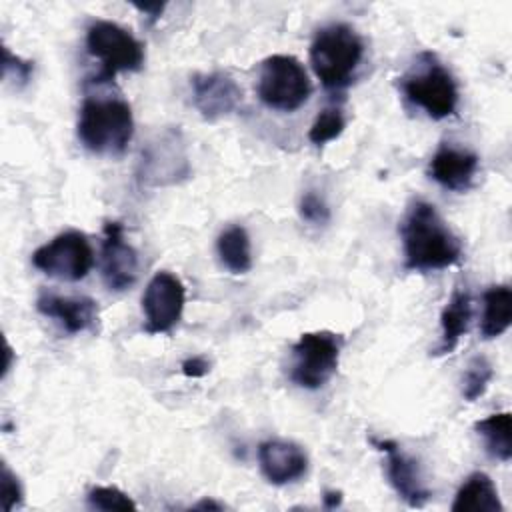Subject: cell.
Returning <instances> with one entry per match:
<instances>
[{
  "instance_id": "7a4b0ae2",
  "label": "cell",
  "mask_w": 512,
  "mask_h": 512,
  "mask_svg": "<svg viewBox=\"0 0 512 512\" xmlns=\"http://www.w3.org/2000/svg\"><path fill=\"white\" fill-rule=\"evenodd\" d=\"M364 42L360 34L344 22L322 26L310 44V64L326 90L346 88L362 62Z\"/></svg>"
},
{
  "instance_id": "2e32d148",
  "label": "cell",
  "mask_w": 512,
  "mask_h": 512,
  "mask_svg": "<svg viewBox=\"0 0 512 512\" xmlns=\"http://www.w3.org/2000/svg\"><path fill=\"white\" fill-rule=\"evenodd\" d=\"M180 152H184V148L178 140V132H164L142 156V178L150 184H166L184 178L188 174V160H166Z\"/></svg>"
},
{
  "instance_id": "6da1fadb",
  "label": "cell",
  "mask_w": 512,
  "mask_h": 512,
  "mask_svg": "<svg viewBox=\"0 0 512 512\" xmlns=\"http://www.w3.org/2000/svg\"><path fill=\"white\" fill-rule=\"evenodd\" d=\"M400 238L404 248V268L412 272H432L454 266L462 258V242L442 220L436 206L414 200L402 222Z\"/></svg>"
},
{
  "instance_id": "5bb4252c",
  "label": "cell",
  "mask_w": 512,
  "mask_h": 512,
  "mask_svg": "<svg viewBox=\"0 0 512 512\" xmlns=\"http://www.w3.org/2000/svg\"><path fill=\"white\" fill-rule=\"evenodd\" d=\"M36 308L46 318H52L68 334H78L94 328L98 320V306L88 296H60L54 292H40Z\"/></svg>"
},
{
  "instance_id": "3957f363",
  "label": "cell",
  "mask_w": 512,
  "mask_h": 512,
  "mask_svg": "<svg viewBox=\"0 0 512 512\" xmlns=\"http://www.w3.org/2000/svg\"><path fill=\"white\" fill-rule=\"evenodd\" d=\"M76 134L94 154H122L134 136L132 108L122 98H84Z\"/></svg>"
},
{
  "instance_id": "7402d4cb",
  "label": "cell",
  "mask_w": 512,
  "mask_h": 512,
  "mask_svg": "<svg viewBox=\"0 0 512 512\" xmlns=\"http://www.w3.org/2000/svg\"><path fill=\"white\" fill-rule=\"evenodd\" d=\"M494 378V368L486 356H474L462 376V396L466 402L478 400Z\"/></svg>"
},
{
  "instance_id": "ffe728a7",
  "label": "cell",
  "mask_w": 512,
  "mask_h": 512,
  "mask_svg": "<svg viewBox=\"0 0 512 512\" xmlns=\"http://www.w3.org/2000/svg\"><path fill=\"white\" fill-rule=\"evenodd\" d=\"M216 252L226 270L232 274H246L252 268V246L246 228L228 226L216 240Z\"/></svg>"
},
{
  "instance_id": "ba28073f",
  "label": "cell",
  "mask_w": 512,
  "mask_h": 512,
  "mask_svg": "<svg viewBox=\"0 0 512 512\" xmlns=\"http://www.w3.org/2000/svg\"><path fill=\"white\" fill-rule=\"evenodd\" d=\"M32 264L50 278L78 282L88 276L94 264V252L82 232L66 230L36 248Z\"/></svg>"
},
{
  "instance_id": "4dcf8cb0",
  "label": "cell",
  "mask_w": 512,
  "mask_h": 512,
  "mask_svg": "<svg viewBox=\"0 0 512 512\" xmlns=\"http://www.w3.org/2000/svg\"><path fill=\"white\" fill-rule=\"evenodd\" d=\"M194 508H200V510H206V508H212V510H220L222 506H220V504H216V502H212V500H202V502H198Z\"/></svg>"
},
{
  "instance_id": "d4e9b609",
  "label": "cell",
  "mask_w": 512,
  "mask_h": 512,
  "mask_svg": "<svg viewBox=\"0 0 512 512\" xmlns=\"http://www.w3.org/2000/svg\"><path fill=\"white\" fill-rule=\"evenodd\" d=\"M298 212H300V218L304 222H310V224H326L330 220L328 204L314 192L302 194L300 204H298Z\"/></svg>"
},
{
  "instance_id": "4316f807",
  "label": "cell",
  "mask_w": 512,
  "mask_h": 512,
  "mask_svg": "<svg viewBox=\"0 0 512 512\" xmlns=\"http://www.w3.org/2000/svg\"><path fill=\"white\" fill-rule=\"evenodd\" d=\"M22 504V488L18 478L12 474V470L4 464L2 466V508L4 512H10L12 508Z\"/></svg>"
},
{
  "instance_id": "277c9868",
  "label": "cell",
  "mask_w": 512,
  "mask_h": 512,
  "mask_svg": "<svg viewBox=\"0 0 512 512\" xmlns=\"http://www.w3.org/2000/svg\"><path fill=\"white\" fill-rule=\"evenodd\" d=\"M420 60V66L402 76L400 84L404 96L432 120L452 116L458 106V86L454 76L430 52H422Z\"/></svg>"
},
{
  "instance_id": "44dd1931",
  "label": "cell",
  "mask_w": 512,
  "mask_h": 512,
  "mask_svg": "<svg viewBox=\"0 0 512 512\" xmlns=\"http://www.w3.org/2000/svg\"><path fill=\"white\" fill-rule=\"evenodd\" d=\"M478 436H482L486 452L500 460L510 462L512 458V416L510 412L490 414L474 424Z\"/></svg>"
},
{
  "instance_id": "9a60e30c",
  "label": "cell",
  "mask_w": 512,
  "mask_h": 512,
  "mask_svg": "<svg viewBox=\"0 0 512 512\" xmlns=\"http://www.w3.org/2000/svg\"><path fill=\"white\" fill-rule=\"evenodd\" d=\"M478 156L464 148L442 144L428 164V174L440 186L452 192H464L472 186L478 172Z\"/></svg>"
},
{
  "instance_id": "7c38bea8",
  "label": "cell",
  "mask_w": 512,
  "mask_h": 512,
  "mask_svg": "<svg viewBox=\"0 0 512 512\" xmlns=\"http://www.w3.org/2000/svg\"><path fill=\"white\" fill-rule=\"evenodd\" d=\"M192 100L204 120H218L238 110L242 88L224 72H202L192 76Z\"/></svg>"
},
{
  "instance_id": "52a82bcc",
  "label": "cell",
  "mask_w": 512,
  "mask_h": 512,
  "mask_svg": "<svg viewBox=\"0 0 512 512\" xmlns=\"http://www.w3.org/2000/svg\"><path fill=\"white\" fill-rule=\"evenodd\" d=\"M340 340L336 334L306 332L292 346L290 380L306 390L322 388L338 370Z\"/></svg>"
},
{
  "instance_id": "f1b7e54d",
  "label": "cell",
  "mask_w": 512,
  "mask_h": 512,
  "mask_svg": "<svg viewBox=\"0 0 512 512\" xmlns=\"http://www.w3.org/2000/svg\"><path fill=\"white\" fill-rule=\"evenodd\" d=\"M140 12H144V14H148L150 16V20H156L160 14H162V10H164V4H134Z\"/></svg>"
},
{
  "instance_id": "5b68a950",
  "label": "cell",
  "mask_w": 512,
  "mask_h": 512,
  "mask_svg": "<svg viewBox=\"0 0 512 512\" xmlns=\"http://www.w3.org/2000/svg\"><path fill=\"white\" fill-rule=\"evenodd\" d=\"M86 48L100 62L96 82L112 80L118 72H138L144 66L142 42L110 20H94L88 26Z\"/></svg>"
},
{
  "instance_id": "ac0fdd59",
  "label": "cell",
  "mask_w": 512,
  "mask_h": 512,
  "mask_svg": "<svg viewBox=\"0 0 512 512\" xmlns=\"http://www.w3.org/2000/svg\"><path fill=\"white\" fill-rule=\"evenodd\" d=\"M452 512H504L492 478L484 472H472L458 488Z\"/></svg>"
},
{
  "instance_id": "9c48e42d",
  "label": "cell",
  "mask_w": 512,
  "mask_h": 512,
  "mask_svg": "<svg viewBox=\"0 0 512 512\" xmlns=\"http://www.w3.org/2000/svg\"><path fill=\"white\" fill-rule=\"evenodd\" d=\"M186 290L182 280L166 270L156 272L142 294V310L148 334L170 332L184 310Z\"/></svg>"
},
{
  "instance_id": "83f0119b",
  "label": "cell",
  "mask_w": 512,
  "mask_h": 512,
  "mask_svg": "<svg viewBox=\"0 0 512 512\" xmlns=\"http://www.w3.org/2000/svg\"><path fill=\"white\" fill-rule=\"evenodd\" d=\"M208 370H210V364H208L202 356H192V358H188V360L182 362V372H184L188 378H200V376H204Z\"/></svg>"
},
{
  "instance_id": "4fadbf2b",
  "label": "cell",
  "mask_w": 512,
  "mask_h": 512,
  "mask_svg": "<svg viewBox=\"0 0 512 512\" xmlns=\"http://www.w3.org/2000/svg\"><path fill=\"white\" fill-rule=\"evenodd\" d=\"M258 464L270 484L284 486L306 474V452L288 440H264L258 446Z\"/></svg>"
},
{
  "instance_id": "8992f818",
  "label": "cell",
  "mask_w": 512,
  "mask_h": 512,
  "mask_svg": "<svg viewBox=\"0 0 512 512\" xmlns=\"http://www.w3.org/2000/svg\"><path fill=\"white\" fill-rule=\"evenodd\" d=\"M310 80L302 62L290 54H272L262 60L256 92L264 106L278 112H294L310 96Z\"/></svg>"
},
{
  "instance_id": "603a6c76",
  "label": "cell",
  "mask_w": 512,
  "mask_h": 512,
  "mask_svg": "<svg viewBox=\"0 0 512 512\" xmlns=\"http://www.w3.org/2000/svg\"><path fill=\"white\" fill-rule=\"evenodd\" d=\"M344 128H346V118H344L342 110L336 106H330V108H324L318 112V116L314 118L310 130H308V138L312 144L322 146L326 142L336 140L344 132Z\"/></svg>"
},
{
  "instance_id": "e0dca14e",
  "label": "cell",
  "mask_w": 512,
  "mask_h": 512,
  "mask_svg": "<svg viewBox=\"0 0 512 512\" xmlns=\"http://www.w3.org/2000/svg\"><path fill=\"white\" fill-rule=\"evenodd\" d=\"M472 320V296L466 288H454L452 296L448 298L446 306L440 314V344L436 346L434 354H450L458 346L460 338L466 336Z\"/></svg>"
},
{
  "instance_id": "30bf717a",
  "label": "cell",
  "mask_w": 512,
  "mask_h": 512,
  "mask_svg": "<svg viewBox=\"0 0 512 512\" xmlns=\"http://www.w3.org/2000/svg\"><path fill=\"white\" fill-rule=\"evenodd\" d=\"M372 446L386 454V478L394 492L412 508H422L428 498L430 490L422 478L420 464L402 452V448L394 440H382V438H370Z\"/></svg>"
},
{
  "instance_id": "f546056e",
  "label": "cell",
  "mask_w": 512,
  "mask_h": 512,
  "mask_svg": "<svg viewBox=\"0 0 512 512\" xmlns=\"http://www.w3.org/2000/svg\"><path fill=\"white\" fill-rule=\"evenodd\" d=\"M340 502H342V494L340 492H334V490L324 492V506L326 508H336V506H340Z\"/></svg>"
},
{
  "instance_id": "cb8c5ba5",
  "label": "cell",
  "mask_w": 512,
  "mask_h": 512,
  "mask_svg": "<svg viewBox=\"0 0 512 512\" xmlns=\"http://www.w3.org/2000/svg\"><path fill=\"white\" fill-rule=\"evenodd\" d=\"M86 500L96 510H136V502L116 486H96Z\"/></svg>"
},
{
  "instance_id": "484cf974",
  "label": "cell",
  "mask_w": 512,
  "mask_h": 512,
  "mask_svg": "<svg viewBox=\"0 0 512 512\" xmlns=\"http://www.w3.org/2000/svg\"><path fill=\"white\" fill-rule=\"evenodd\" d=\"M2 64H4V78H14L18 86L28 84V80L34 72L32 62L22 60L20 56H14L6 46H4V62Z\"/></svg>"
},
{
  "instance_id": "8fae6325",
  "label": "cell",
  "mask_w": 512,
  "mask_h": 512,
  "mask_svg": "<svg viewBox=\"0 0 512 512\" xmlns=\"http://www.w3.org/2000/svg\"><path fill=\"white\" fill-rule=\"evenodd\" d=\"M138 278V254L124 238L120 222L104 224L102 238V280L112 292H124Z\"/></svg>"
},
{
  "instance_id": "d6986e66",
  "label": "cell",
  "mask_w": 512,
  "mask_h": 512,
  "mask_svg": "<svg viewBox=\"0 0 512 512\" xmlns=\"http://www.w3.org/2000/svg\"><path fill=\"white\" fill-rule=\"evenodd\" d=\"M484 312L480 320V334L484 340L502 336L512 318V290L508 284L490 286L484 292Z\"/></svg>"
}]
</instances>
